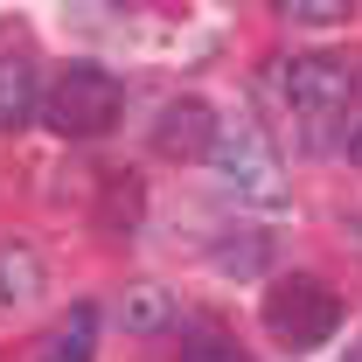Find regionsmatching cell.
<instances>
[{
	"instance_id": "6da1fadb",
	"label": "cell",
	"mask_w": 362,
	"mask_h": 362,
	"mask_svg": "<svg viewBox=\"0 0 362 362\" xmlns=\"http://www.w3.org/2000/svg\"><path fill=\"white\" fill-rule=\"evenodd\" d=\"M209 168H216V181H223V195H237V209H279V202H286V168H279L265 126H258L251 112L216 119Z\"/></svg>"
},
{
	"instance_id": "7a4b0ae2",
	"label": "cell",
	"mask_w": 362,
	"mask_h": 362,
	"mask_svg": "<svg viewBox=\"0 0 362 362\" xmlns=\"http://www.w3.org/2000/svg\"><path fill=\"white\" fill-rule=\"evenodd\" d=\"M119 105H126V84L112 77V70H98V63H70V70H56V84L42 90V112L49 133L56 139H105L119 126Z\"/></svg>"
},
{
	"instance_id": "3957f363",
	"label": "cell",
	"mask_w": 362,
	"mask_h": 362,
	"mask_svg": "<svg viewBox=\"0 0 362 362\" xmlns=\"http://www.w3.org/2000/svg\"><path fill=\"white\" fill-rule=\"evenodd\" d=\"M265 327L286 349H320L341 327V300H334V286H320L314 272H286L265 293Z\"/></svg>"
},
{
	"instance_id": "277c9868",
	"label": "cell",
	"mask_w": 362,
	"mask_h": 362,
	"mask_svg": "<svg viewBox=\"0 0 362 362\" xmlns=\"http://www.w3.org/2000/svg\"><path fill=\"white\" fill-rule=\"evenodd\" d=\"M272 90L293 105V112H334L349 98V63L341 56H286L272 70Z\"/></svg>"
},
{
	"instance_id": "5b68a950",
	"label": "cell",
	"mask_w": 362,
	"mask_h": 362,
	"mask_svg": "<svg viewBox=\"0 0 362 362\" xmlns=\"http://www.w3.org/2000/svg\"><path fill=\"white\" fill-rule=\"evenodd\" d=\"M42 251L28 244V237H0V314H21V307H35L42 300Z\"/></svg>"
},
{
	"instance_id": "8992f818",
	"label": "cell",
	"mask_w": 362,
	"mask_h": 362,
	"mask_svg": "<svg viewBox=\"0 0 362 362\" xmlns=\"http://www.w3.org/2000/svg\"><path fill=\"white\" fill-rule=\"evenodd\" d=\"M209 139H216V112H209L202 98H181L175 112L160 119L153 146H160V153H175V160H209Z\"/></svg>"
},
{
	"instance_id": "52a82bcc",
	"label": "cell",
	"mask_w": 362,
	"mask_h": 362,
	"mask_svg": "<svg viewBox=\"0 0 362 362\" xmlns=\"http://www.w3.org/2000/svg\"><path fill=\"white\" fill-rule=\"evenodd\" d=\"M90 341H98V307H70L63 327H49L28 349V362H90Z\"/></svg>"
},
{
	"instance_id": "ba28073f",
	"label": "cell",
	"mask_w": 362,
	"mask_h": 362,
	"mask_svg": "<svg viewBox=\"0 0 362 362\" xmlns=\"http://www.w3.org/2000/svg\"><path fill=\"white\" fill-rule=\"evenodd\" d=\"M42 105V84H35V63L28 56H0V133L28 126Z\"/></svg>"
},
{
	"instance_id": "9c48e42d",
	"label": "cell",
	"mask_w": 362,
	"mask_h": 362,
	"mask_svg": "<svg viewBox=\"0 0 362 362\" xmlns=\"http://www.w3.org/2000/svg\"><path fill=\"white\" fill-rule=\"evenodd\" d=\"M181 362H251V356L237 349V334H223L216 320H195L181 334Z\"/></svg>"
},
{
	"instance_id": "30bf717a",
	"label": "cell",
	"mask_w": 362,
	"mask_h": 362,
	"mask_svg": "<svg viewBox=\"0 0 362 362\" xmlns=\"http://www.w3.org/2000/svg\"><path fill=\"white\" fill-rule=\"evenodd\" d=\"M119 314H126V327H133V334H160V327L175 320V300H168L160 286H133Z\"/></svg>"
},
{
	"instance_id": "8fae6325",
	"label": "cell",
	"mask_w": 362,
	"mask_h": 362,
	"mask_svg": "<svg viewBox=\"0 0 362 362\" xmlns=\"http://www.w3.org/2000/svg\"><path fill=\"white\" fill-rule=\"evenodd\" d=\"M265 237H258V230H244V237H230V244H216V265L230 272V279H251V272L265 265Z\"/></svg>"
},
{
	"instance_id": "7c38bea8",
	"label": "cell",
	"mask_w": 362,
	"mask_h": 362,
	"mask_svg": "<svg viewBox=\"0 0 362 362\" xmlns=\"http://www.w3.org/2000/svg\"><path fill=\"white\" fill-rule=\"evenodd\" d=\"M286 21H307V28H334V21H349V7H334V0H293V7H286Z\"/></svg>"
},
{
	"instance_id": "4fadbf2b",
	"label": "cell",
	"mask_w": 362,
	"mask_h": 362,
	"mask_svg": "<svg viewBox=\"0 0 362 362\" xmlns=\"http://www.w3.org/2000/svg\"><path fill=\"white\" fill-rule=\"evenodd\" d=\"M349 160H356V168H362V126H356V139H349Z\"/></svg>"
},
{
	"instance_id": "5bb4252c",
	"label": "cell",
	"mask_w": 362,
	"mask_h": 362,
	"mask_svg": "<svg viewBox=\"0 0 362 362\" xmlns=\"http://www.w3.org/2000/svg\"><path fill=\"white\" fill-rule=\"evenodd\" d=\"M341 362H362V341H349V356H341Z\"/></svg>"
},
{
	"instance_id": "9a60e30c",
	"label": "cell",
	"mask_w": 362,
	"mask_h": 362,
	"mask_svg": "<svg viewBox=\"0 0 362 362\" xmlns=\"http://www.w3.org/2000/svg\"><path fill=\"white\" fill-rule=\"evenodd\" d=\"M356 244H362V216H356Z\"/></svg>"
}]
</instances>
